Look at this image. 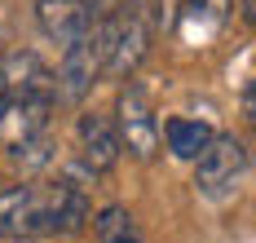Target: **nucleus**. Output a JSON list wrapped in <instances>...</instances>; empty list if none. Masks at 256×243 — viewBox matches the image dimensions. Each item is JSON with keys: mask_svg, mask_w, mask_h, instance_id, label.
<instances>
[{"mask_svg": "<svg viewBox=\"0 0 256 243\" xmlns=\"http://www.w3.org/2000/svg\"><path fill=\"white\" fill-rule=\"evenodd\" d=\"M106 40H110V31H106V18L102 22H88L80 40H71L66 49H62V62H58V102H84L88 93H93V84L106 76Z\"/></svg>", "mask_w": 256, "mask_h": 243, "instance_id": "obj_1", "label": "nucleus"}, {"mask_svg": "<svg viewBox=\"0 0 256 243\" xmlns=\"http://www.w3.org/2000/svg\"><path fill=\"white\" fill-rule=\"evenodd\" d=\"M36 234H58V199L53 186H0V239H36Z\"/></svg>", "mask_w": 256, "mask_h": 243, "instance_id": "obj_2", "label": "nucleus"}, {"mask_svg": "<svg viewBox=\"0 0 256 243\" xmlns=\"http://www.w3.org/2000/svg\"><path fill=\"white\" fill-rule=\"evenodd\" d=\"M243 168H248V146L234 133H216L204 146V155L194 160V190L204 199H226L238 186Z\"/></svg>", "mask_w": 256, "mask_h": 243, "instance_id": "obj_3", "label": "nucleus"}, {"mask_svg": "<svg viewBox=\"0 0 256 243\" xmlns=\"http://www.w3.org/2000/svg\"><path fill=\"white\" fill-rule=\"evenodd\" d=\"M115 128H120V142H124V150L132 160H154V155H159L164 128H159V120H154L142 84L124 80L120 98H115Z\"/></svg>", "mask_w": 256, "mask_h": 243, "instance_id": "obj_4", "label": "nucleus"}, {"mask_svg": "<svg viewBox=\"0 0 256 243\" xmlns=\"http://www.w3.org/2000/svg\"><path fill=\"white\" fill-rule=\"evenodd\" d=\"M76 150H80V164H84L93 177H98V172H110V168L120 164V155H124L115 115L80 110V120H76Z\"/></svg>", "mask_w": 256, "mask_h": 243, "instance_id": "obj_5", "label": "nucleus"}, {"mask_svg": "<svg viewBox=\"0 0 256 243\" xmlns=\"http://www.w3.org/2000/svg\"><path fill=\"white\" fill-rule=\"evenodd\" d=\"M88 22L93 18H88L84 0H36V27H40V36L53 40V44H62V49L71 40H80Z\"/></svg>", "mask_w": 256, "mask_h": 243, "instance_id": "obj_6", "label": "nucleus"}, {"mask_svg": "<svg viewBox=\"0 0 256 243\" xmlns=\"http://www.w3.org/2000/svg\"><path fill=\"white\" fill-rule=\"evenodd\" d=\"M216 137V128L208 124V120H190V115H172L168 124H164V142H168V150L177 155V160L194 164L204 155V146Z\"/></svg>", "mask_w": 256, "mask_h": 243, "instance_id": "obj_7", "label": "nucleus"}, {"mask_svg": "<svg viewBox=\"0 0 256 243\" xmlns=\"http://www.w3.org/2000/svg\"><path fill=\"white\" fill-rule=\"evenodd\" d=\"M93 239L98 243H146L137 216L128 212L124 204H106V208L93 212Z\"/></svg>", "mask_w": 256, "mask_h": 243, "instance_id": "obj_8", "label": "nucleus"}, {"mask_svg": "<svg viewBox=\"0 0 256 243\" xmlns=\"http://www.w3.org/2000/svg\"><path fill=\"white\" fill-rule=\"evenodd\" d=\"M9 150H14V164L18 168H26V172H36V168H44V164L53 160V142L49 133H31V137H18V142H9Z\"/></svg>", "mask_w": 256, "mask_h": 243, "instance_id": "obj_9", "label": "nucleus"}, {"mask_svg": "<svg viewBox=\"0 0 256 243\" xmlns=\"http://www.w3.org/2000/svg\"><path fill=\"white\" fill-rule=\"evenodd\" d=\"M84 4H88V18H93V22H102V18L115 14V4H120V0H84Z\"/></svg>", "mask_w": 256, "mask_h": 243, "instance_id": "obj_10", "label": "nucleus"}, {"mask_svg": "<svg viewBox=\"0 0 256 243\" xmlns=\"http://www.w3.org/2000/svg\"><path fill=\"white\" fill-rule=\"evenodd\" d=\"M243 120H248V124L256 128V80L243 88Z\"/></svg>", "mask_w": 256, "mask_h": 243, "instance_id": "obj_11", "label": "nucleus"}, {"mask_svg": "<svg viewBox=\"0 0 256 243\" xmlns=\"http://www.w3.org/2000/svg\"><path fill=\"white\" fill-rule=\"evenodd\" d=\"M238 9H243V18L256 27V0H238Z\"/></svg>", "mask_w": 256, "mask_h": 243, "instance_id": "obj_12", "label": "nucleus"}, {"mask_svg": "<svg viewBox=\"0 0 256 243\" xmlns=\"http://www.w3.org/2000/svg\"><path fill=\"white\" fill-rule=\"evenodd\" d=\"M4 110H9V88H4V76H0V120H4Z\"/></svg>", "mask_w": 256, "mask_h": 243, "instance_id": "obj_13", "label": "nucleus"}, {"mask_svg": "<svg viewBox=\"0 0 256 243\" xmlns=\"http://www.w3.org/2000/svg\"><path fill=\"white\" fill-rule=\"evenodd\" d=\"M4 243H31V239H4Z\"/></svg>", "mask_w": 256, "mask_h": 243, "instance_id": "obj_14", "label": "nucleus"}]
</instances>
